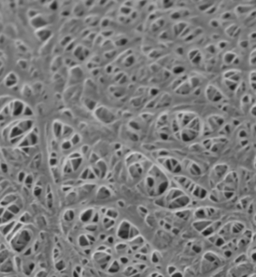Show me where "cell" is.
<instances>
[{
	"instance_id": "cell-1",
	"label": "cell",
	"mask_w": 256,
	"mask_h": 277,
	"mask_svg": "<svg viewBox=\"0 0 256 277\" xmlns=\"http://www.w3.org/2000/svg\"><path fill=\"white\" fill-rule=\"evenodd\" d=\"M34 237L35 232L32 229V226L23 225L9 240L10 249L18 254H24L32 246Z\"/></svg>"
},
{
	"instance_id": "cell-2",
	"label": "cell",
	"mask_w": 256,
	"mask_h": 277,
	"mask_svg": "<svg viewBox=\"0 0 256 277\" xmlns=\"http://www.w3.org/2000/svg\"><path fill=\"white\" fill-rule=\"evenodd\" d=\"M168 186L167 178L161 171H156L154 175H150L145 178V188L150 196H159L166 190Z\"/></svg>"
},
{
	"instance_id": "cell-3",
	"label": "cell",
	"mask_w": 256,
	"mask_h": 277,
	"mask_svg": "<svg viewBox=\"0 0 256 277\" xmlns=\"http://www.w3.org/2000/svg\"><path fill=\"white\" fill-rule=\"evenodd\" d=\"M207 99L213 103H218L223 99V94L220 90L215 85H208L205 89Z\"/></svg>"
},
{
	"instance_id": "cell-4",
	"label": "cell",
	"mask_w": 256,
	"mask_h": 277,
	"mask_svg": "<svg viewBox=\"0 0 256 277\" xmlns=\"http://www.w3.org/2000/svg\"><path fill=\"white\" fill-rule=\"evenodd\" d=\"M208 123L210 129L216 130L220 129L225 124V118L220 115H212L208 118Z\"/></svg>"
},
{
	"instance_id": "cell-5",
	"label": "cell",
	"mask_w": 256,
	"mask_h": 277,
	"mask_svg": "<svg viewBox=\"0 0 256 277\" xmlns=\"http://www.w3.org/2000/svg\"><path fill=\"white\" fill-rule=\"evenodd\" d=\"M237 58V55L232 51H227L223 56V62L225 64H234L235 59Z\"/></svg>"
},
{
	"instance_id": "cell-6",
	"label": "cell",
	"mask_w": 256,
	"mask_h": 277,
	"mask_svg": "<svg viewBox=\"0 0 256 277\" xmlns=\"http://www.w3.org/2000/svg\"><path fill=\"white\" fill-rule=\"evenodd\" d=\"M223 83H224V85L228 88V89L232 92H236L238 89V87L240 85L239 83H237V82H235V81H233L231 79H224Z\"/></svg>"
},
{
	"instance_id": "cell-7",
	"label": "cell",
	"mask_w": 256,
	"mask_h": 277,
	"mask_svg": "<svg viewBox=\"0 0 256 277\" xmlns=\"http://www.w3.org/2000/svg\"><path fill=\"white\" fill-rule=\"evenodd\" d=\"M239 30H240V28H239V26L237 25L231 24V25L228 26L227 28H225V34L229 38H234L237 34V32Z\"/></svg>"
},
{
	"instance_id": "cell-8",
	"label": "cell",
	"mask_w": 256,
	"mask_h": 277,
	"mask_svg": "<svg viewBox=\"0 0 256 277\" xmlns=\"http://www.w3.org/2000/svg\"><path fill=\"white\" fill-rule=\"evenodd\" d=\"M252 98L249 95V94H244L241 98V101H240V103H241V107L243 106H246V107H249V109L252 106Z\"/></svg>"
},
{
	"instance_id": "cell-9",
	"label": "cell",
	"mask_w": 256,
	"mask_h": 277,
	"mask_svg": "<svg viewBox=\"0 0 256 277\" xmlns=\"http://www.w3.org/2000/svg\"><path fill=\"white\" fill-rule=\"evenodd\" d=\"M250 11H252V7L248 5H239L236 8V12L239 14H247Z\"/></svg>"
},
{
	"instance_id": "cell-10",
	"label": "cell",
	"mask_w": 256,
	"mask_h": 277,
	"mask_svg": "<svg viewBox=\"0 0 256 277\" xmlns=\"http://www.w3.org/2000/svg\"><path fill=\"white\" fill-rule=\"evenodd\" d=\"M240 71L237 70V69H229V70H227V71H225V72L223 73V78H224V79L232 78L235 74H237V73H239Z\"/></svg>"
},
{
	"instance_id": "cell-11",
	"label": "cell",
	"mask_w": 256,
	"mask_h": 277,
	"mask_svg": "<svg viewBox=\"0 0 256 277\" xmlns=\"http://www.w3.org/2000/svg\"><path fill=\"white\" fill-rule=\"evenodd\" d=\"M250 64L255 65L256 64V49L252 50V53L250 54V59H249Z\"/></svg>"
},
{
	"instance_id": "cell-12",
	"label": "cell",
	"mask_w": 256,
	"mask_h": 277,
	"mask_svg": "<svg viewBox=\"0 0 256 277\" xmlns=\"http://www.w3.org/2000/svg\"><path fill=\"white\" fill-rule=\"evenodd\" d=\"M250 83H256V71H252L249 73Z\"/></svg>"
},
{
	"instance_id": "cell-13",
	"label": "cell",
	"mask_w": 256,
	"mask_h": 277,
	"mask_svg": "<svg viewBox=\"0 0 256 277\" xmlns=\"http://www.w3.org/2000/svg\"><path fill=\"white\" fill-rule=\"evenodd\" d=\"M249 113H250L252 116L256 117V103L252 104V106L251 107L250 109H249Z\"/></svg>"
},
{
	"instance_id": "cell-14",
	"label": "cell",
	"mask_w": 256,
	"mask_h": 277,
	"mask_svg": "<svg viewBox=\"0 0 256 277\" xmlns=\"http://www.w3.org/2000/svg\"><path fill=\"white\" fill-rule=\"evenodd\" d=\"M218 46H219L220 49L224 50V49H225L228 47V42L227 41H221L219 43Z\"/></svg>"
},
{
	"instance_id": "cell-15",
	"label": "cell",
	"mask_w": 256,
	"mask_h": 277,
	"mask_svg": "<svg viewBox=\"0 0 256 277\" xmlns=\"http://www.w3.org/2000/svg\"><path fill=\"white\" fill-rule=\"evenodd\" d=\"M240 46L242 48H246L248 46H249V42L247 41H241L240 42Z\"/></svg>"
},
{
	"instance_id": "cell-16",
	"label": "cell",
	"mask_w": 256,
	"mask_h": 277,
	"mask_svg": "<svg viewBox=\"0 0 256 277\" xmlns=\"http://www.w3.org/2000/svg\"><path fill=\"white\" fill-rule=\"evenodd\" d=\"M231 17V13H229V12H226V13H225V14H222V18L223 20H228Z\"/></svg>"
},
{
	"instance_id": "cell-17",
	"label": "cell",
	"mask_w": 256,
	"mask_h": 277,
	"mask_svg": "<svg viewBox=\"0 0 256 277\" xmlns=\"http://www.w3.org/2000/svg\"><path fill=\"white\" fill-rule=\"evenodd\" d=\"M249 38H250V39H252V40H256V32H252V34H250Z\"/></svg>"
},
{
	"instance_id": "cell-18",
	"label": "cell",
	"mask_w": 256,
	"mask_h": 277,
	"mask_svg": "<svg viewBox=\"0 0 256 277\" xmlns=\"http://www.w3.org/2000/svg\"><path fill=\"white\" fill-rule=\"evenodd\" d=\"M250 87L253 91H256V83H250Z\"/></svg>"
}]
</instances>
